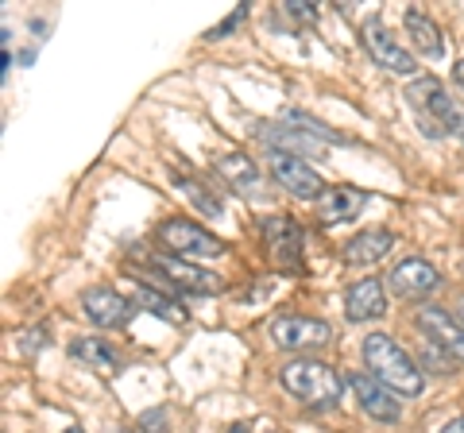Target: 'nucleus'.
Segmentation results:
<instances>
[{"instance_id": "nucleus-1", "label": "nucleus", "mask_w": 464, "mask_h": 433, "mask_svg": "<svg viewBox=\"0 0 464 433\" xmlns=\"http://www.w3.org/2000/svg\"><path fill=\"white\" fill-rule=\"evenodd\" d=\"M364 364H368V375H375L387 391L406 395V399L422 395V387H426L422 368H418L414 360L402 352V344L391 341L387 333H372L364 341Z\"/></svg>"}, {"instance_id": "nucleus-2", "label": "nucleus", "mask_w": 464, "mask_h": 433, "mask_svg": "<svg viewBox=\"0 0 464 433\" xmlns=\"http://www.w3.org/2000/svg\"><path fill=\"white\" fill-rule=\"evenodd\" d=\"M279 380L290 395L314 410H333L341 402V391L348 387L329 364H322V360H290V364L279 371Z\"/></svg>"}, {"instance_id": "nucleus-3", "label": "nucleus", "mask_w": 464, "mask_h": 433, "mask_svg": "<svg viewBox=\"0 0 464 433\" xmlns=\"http://www.w3.org/2000/svg\"><path fill=\"white\" fill-rule=\"evenodd\" d=\"M159 240H163L179 259H217V255H225V240H217L209 228H201L194 221H179V216H170V221L159 225Z\"/></svg>"}, {"instance_id": "nucleus-4", "label": "nucleus", "mask_w": 464, "mask_h": 433, "mask_svg": "<svg viewBox=\"0 0 464 433\" xmlns=\"http://www.w3.org/2000/svg\"><path fill=\"white\" fill-rule=\"evenodd\" d=\"M271 341H275V349H283V352H310V349H325L333 341V329H329V322H317V317L283 313L271 322Z\"/></svg>"}, {"instance_id": "nucleus-5", "label": "nucleus", "mask_w": 464, "mask_h": 433, "mask_svg": "<svg viewBox=\"0 0 464 433\" xmlns=\"http://www.w3.org/2000/svg\"><path fill=\"white\" fill-rule=\"evenodd\" d=\"M406 97H411V105H414V109L430 112V117L438 120V128H449L453 136L464 140V109L441 90V82H438V78H418V82H411Z\"/></svg>"}, {"instance_id": "nucleus-6", "label": "nucleus", "mask_w": 464, "mask_h": 433, "mask_svg": "<svg viewBox=\"0 0 464 433\" xmlns=\"http://www.w3.org/2000/svg\"><path fill=\"white\" fill-rule=\"evenodd\" d=\"M148 267L155 275L167 279V291H190V294H217L221 291V275H213V271H201L198 264L190 259H179V255H151Z\"/></svg>"}, {"instance_id": "nucleus-7", "label": "nucleus", "mask_w": 464, "mask_h": 433, "mask_svg": "<svg viewBox=\"0 0 464 433\" xmlns=\"http://www.w3.org/2000/svg\"><path fill=\"white\" fill-rule=\"evenodd\" d=\"M271 175H275V182H279L283 190H290L302 201H317L322 194H329L325 178L317 175L310 163H302L295 151H271Z\"/></svg>"}, {"instance_id": "nucleus-8", "label": "nucleus", "mask_w": 464, "mask_h": 433, "mask_svg": "<svg viewBox=\"0 0 464 433\" xmlns=\"http://www.w3.org/2000/svg\"><path fill=\"white\" fill-rule=\"evenodd\" d=\"M360 39H364V47H368L372 59L380 63L383 70H391V74H414V70H418V63L411 59V51L399 47V39L391 35V27L380 16L364 20V27H360Z\"/></svg>"}, {"instance_id": "nucleus-9", "label": "nucleus", "mask_w": 464, "mask_h": 433, "mask_svg": "<svg viewBox=\"0 0 464 433\" xmlns=\"http://www.w3.org/2000/svg\"><path fill=\"white\" fill-rule=\"evenodd\" d=\"M418 329H422L430 344H438L449 360L464 364V325L457 313H449L441 306H422L418 310Z\"/></svg>"}, {"instance_id": "nucleus-10", "label": "nucleus", "mask_w": 464, "mask_h": 433, "mask_svg": "<svg viewBox=\"0 0 464 433\" xmlns=\"http://www.w3.org/2000/svg\"><path fill=\"white\" fill-rule=\"evenodd\" d=\"M391 291H395L399 298L406 302H426L433 291L441 286V275H438V267L430 264V259H402V264L391 271Z\"/></svg>"}, {"instance_id": "nucleus-11", "label": "nucleus", "mask_w": 464, "mask_h": 433, "mask_svg": "<svg viewBox=\"0 0 464 433\" xmlns=\"http://www.w3.org/2000/svg\"><path fill=\"white\" fill-rule=\"evenodd\" d=\"M132 306L136 302H128L124 294L109 291V286H90L82 294V310L97 329H124L132 322Z\"/></svg>"}, {"instance_id": "nucleus-12", "label": "nucleus", "mask_w": 464, "mask_h": 433, "mask_svg": "<svg viewBox=\"0 0 464 433\" xmlns=\"http://www.w3.org/2000/svg\"><path fill=\"white\" fill-rule=\"evenodd\" d=\"M344 383H348V391L356 395L360 407H364L368 418H375V422H399V402L380 380H375V375H356L353 371Z\"/></svg>"}, {"instance_id": "nucleus-13", "label": "nucleus", "mask_w": 464, "mask_h": 433, "mask_svg": "<svg viewBox=\"0 0 464 433\" xmlns=\"http://www.w3.org/2000/svg\"><path fill=\"white\" fill-rule=\"evenodd\" d=\"M264 240H267V248H271V255H275V264L279 267H298L302 233H298V225L290 221V216H271V221H264Z\"/></svg>"}, {"instance_id": "nucleus-14", "label": "nucleus", "mask_w": 464, "mask_h": 433, "mask_svg": "<svg viewBox=\"0 0 464 433\" xmlns=\"http://www.w3.org/2000/svg\"><path fill=\"white\" fill-rule=\"evenodd\" d=\"M387 306V294H383V279H360L348 286L344 294V310H348V322H372L380 317Z\"/></svg>"}, {"instance_id": "nucleus-15", "label": "nucleus", "mask_w": 464, "mask_h": 433, "mask_svg": "<svg viewBox=\"0 0 464 433\" xmlns=\"http://www.w3.org/2000/svg\"><path fill=\"white\" fill-rule=\"evenodd\" d=\"M368 194L356 190V186H337L322 197V221L325 225H344V221H356V213L364 209Z\"/></svg>"}, {"instance_id": "nucleus-16", "label": "nucleus", "mask_w": 464, "mask_h": 433, "mask_svg": "<svg viewBox=\"0 0 464 433\" xmlns=\"http://www.w3.org/2000/svg\"><path fill=\"white\" fill-rule=\"evenodd\" d=\"M217 170H221V178H225L237 194H256V190H259V167H256L244 151L221 155V159H217Z\"/></svg>"}, {"instance_id": "nucleus-17", "label": "nucleus", "mask_w": 464, "mask_h": 433, "mask_svg": "<svg viewBox=\"0 0 464 433\" xmlns=\"http://www.w3.org/2000/svg\"><path fill=\"white\" fill-rule=\"evenodd\" d=\"M402 24H406V32H411V39H414L418 54H430V59H441V54H445V39H441L438 24H433V20L426 16V12H418V8H406Z\"/></svg>"}, {"instance_id": "nucleus-18", "label": "nucleus", "mask_w": 464, "mask_h": 433, "mask_svg": "<svg viewBox=\"0 0 464 433\" xmlns=\"http://www.w3.org/2000/svg\"><path fill=\"white\" fill-rule=\"evenodd\" d=\"M391 244H395V236H391L387 228H368V233L348 240L344 259L348 264H375V259H383L391 252Z\"/></svg>"}, {"instance_id": "nucleus-19", "label": "nucleus", "mask_w": 464, "mask_h": 433, "mask_svg": "<svg viewBox=\"0 0 464 433\" xmlns=\"http://www.w3.org/2000/svg\"><path fill=\"white\" fill-rule=\"evenodd\" d=\"M70 356L78 360V364L85 368H97V371H116L121 368V356H116L105 341H97V337H74L70 341Z\"/></svg>"}, {"instance_id": "nucleus-20", "label": "nucleus", "mask_w": 464, "mask_h": 433, "mask_svg": "<svg viewBox=\"0 0 464 433\" xmlns=\"http://www.w3.org/2000/svg\"><path fill=\"white\" fill-rule=\"evenodd\" d=\"M136 306L140 310H151L155 317H167V322H182V317H186L179 302H170L167 294H159L155 286H140V291H136Z\"/></svg>"}, {"instance_id": "nucleus-21", "label": "nucleus", "mask_w": 464, "mask_h": 433, "mask_svg": "<svg viewBox=\"0 0 464 433\" xmlns=\"http://www.w3.org/2000/svg\"><path fill=\"white\" fill-rule=\"evenodd\" d=\"M182 186H186V194H190V197H194V201H198V206L206 209V213H213V216L221 213V201H213V197L206 194V186H194V182H186V178H182Z\"/></svg>"}, {"instance_id": "nucleus-22", "label": "nucleus", "mask_w": 464, "mask_h": 433, "mask_svg": "<svg viewBox=\"0 0 464 433\" xmlns=\"http://www.w3.org/2000/svg\"><path fill=\"white\" fill-rule=\"evenodd\" d=\"M140 429H143V433H170V429H167V414L159 410V407L148 410V414L140 418Z\"/></svg>"}, {"instance_id": "nucleus-23", "label": "nucleus", "mask_w": 464, "mask_h": 433, "mask_svg": "<svg viewBox=\"0 0 464 433\" xmlns=\"http://www.w3.org/2000/svg\"><path fill=\"white\" fill-rule=\"evenodd\" d=\"M244 16H248V8H237V12H232V16H225L221 24L213 27V32H209V39H221V35H225V32H232V27H237Z\"/></svg>"}, {"instance_id": "nucleus-24", "label": "nucleus", "mask_w": 464, "mask_h": 433, "mask_svg": "<svg viewBox=\"0 0 464 433\" xmlns=\"http://www.w3.org/2000/svg\"><path fill=\"white\" fill-rule=\"evenodd\" d=\"M286 12L290 16H302V20H314L317 12L310 8V0H286Z\"/></svg>"}, {"instance_id": "nucleus-25", "label": "nucleus", "mask_w": 464, "mask_h": 433, "mask_svg": "<svg viewBox=\"0 0 464 433\" xmlns=\"http://www.w3.org/2000/svg\"><path fill=\"white\" fill-rule=\"evenodd\" d=\"M441 433H464V418H453V422H449Z\"/></svg>"}, {"instance_id": "nucleus-26", "label": "nucleus", "mask_w": 464, "mask_h": 433, "mask_svg": "<svg viewBox=\"0 0 464 433\" xmlns=\"http://www.w3.org/2000/svg\"><path fill=\"white\" fill-rule=\"evenodd\" d=\"M453 78H457V85H460V90H464V59L457 63V70H453Z\"/></svg>"}, {"instance_id": "nucleus-27", "label": "nucleus", "mask_w": 464, "mask_h": 433, "mask_svg": "<svg viewBox=\"0 0 464 433\" xmlns=\"http://www.w3.org/2000/svg\"><path fill=\"white\" fill-rule=\"evenodd\" d=\"M457 317H460V325H464V294L457 298Z\"/></svg>"}, {"instance_id": "nucleus-28", "label": "nucleus", "mask_w": 464, "mask_h": 433, "mask_svg": "<svg viewBox=\"0 0 464 433\" xmlns=\"http://www.w3.org/2000/svg\"><path fill=\"white\" fill-rule=\"evenodd\" d=\"M232 433H244V429H232Z\"/></svg>"}]
</instances>
